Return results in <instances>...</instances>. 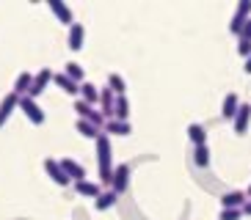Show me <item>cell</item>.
I'll use <instances>...</instances> for the list:
<instances>
[{"mask_svg": "<svg viewBox=\"0 0 251 220\" xmlns=\"http://www.w3.org/2000/svg\"><path fill=\"white\" fill-rule=\"evenodd\" d=\"M94 143H97V168H100V182L111 184V176H113V149H111V138L100 132V138H97Z\"/></svg>", "mask_w": 251, "mask_h": 220, "instance_id": "1", "label": "cell"}, {"mask_svg": "<svg viewBox=\"0 0 251 220\" xmlns=\"http://www.w3.org/2000/svg\"><path fill=\"white\" fill-rule=\"evenodd\" d=\"M17 110H23L25 113V118H28L30 124H36V127H42L45 124V110H42V105L36 102V99H30V96H20V105H17Z\"/></svg>", "mask_w": 251, "mask_h": 220, "instance_id": "2", "label": "cell"}, {"mask_svg": "<svg viewBox=\"0 0 251 220\" xmlns=\"http://www.w3.org/2000/svg\"><path fill=\"white\" fill-rule=\"evenodd\" d=\"M75 113H77V118H80V121H89V124L97 127V130H102V127H105L102 113H100L94 105L83 102V99H75Z\"/></svg>", "mask_w": 251, "mask_h": 220, "instance_id": "3", "label": "cell"}, {"mask_svg": "<svg viewBox=\"0 0 251 220\" xmlns=\"http://www.w3.org/2000/svg\"><path fill=\"white\" fill-rule=\"evenodd\" d=\"M249 20H251V0H240V3H237V8H235V14H232V20H229V30L237 36Z\"/></svg>", "mask_w": 251, "mask_h": 220, "instance_id": "4", "label": "cell"}, {"mask_svg": "<svg viewBox=\"0 0 251 220\" xmlns=\"http://www.w3.org/2000/svg\"><path fill=\"white\" fill-rule=\"evenodd\" d=\"M127 184H130V165H127V162H119V165H113V176H111V190L122 196V193L127 190Z\"/></svg>", "mask_w": 251, "mask_h": 220, "instance_id": "5", "label": "cell"}, {"mask_svg": "<svg viewBox=\"0 0 251 220\" xmlns=\"http://www.w3.org/2000/svg\"><path fill=\"white\" fill-rule=\"evenodd\" d=\"M52 83V72L50 69H39L36 74H33V83H30V91H28V96L30 99H39V96L47 91V86Z\"/></svg>", "mask_w": 251, "mask_h": 220, "instance_id": "6", "label": "cell"}, {"mask_svg": "<svg viewBox=\"0 0 251 220\" xmlns=\"http://www.w3.org/2000/svg\"><path fill=\"white\" fill-rule=\"evenodd\" d=\"M45 171H47V176H50V179L58 184V187H67V184H72V179L64 174V168H61V162L55 160V157H47V160H45Z\"/></svg>", "mask_w": 251, "mask_h": 220, "instance_id": "7", "label": "cell"}, {"mask_svg": "<svg viewBox=\"0 0 251 220\" xmlns=\"http://www.w3.org/2000/svg\"><path fill=\"white\" fill-rule=\"evenodd\" d=\"M47 8H50L52 14H55V20L58 22H64V25H72L75 22V14H72V8L67 6V3H64V0H47Z\"/></svg>", "mask_w": 251, "mask_h": 220, "instance_id": "8", "label": "cell"}, {"mask_svg": "<svg viewBox=\"0 0 251 220\" xmlns=\"http://www.w3.org/2000/svg\"><path fill=\"white\" fill-rule=\"evenodd\" d=\"M249 121H251V105L240 102V108H237L235 118H232V127H235L237 135H246V132H249Z\"/></svg>", "mask_w": 251, "mask_h": 220, "instance_id": "9", "label": "cell"}, {"mask_svg": "<svg viewBox=\"0 0 251 220\" xmlns=\"http://www.w3.org/2000/svg\"><path fill=\"white\" fill-rule=\"evenodd\" d=\"M58 162H61V168H64V174H67L72 182H80V179H86V168H83V162L72 160V157H64V160H58Z\"/></svg>", "mask_w": 251, "mask_h": 220, "instance_id": "10", "label": "cell"}, {"mask_svg": "<svg viewBox=\"0 0 251 220\" xmlns=\"http://www.w3.org/2000/svg\"><path fill=\"white\" fill-rule=\"evenodd\" d=\"M17 105H20V96L11 94V91L0 99V127H6V121L11 118V113L17 110Z\"/></svg>", "mask_w": 251, "mask_h": 220, "instance_id": "11", "label": "cell"}, {"mask_svg": "<svg viewBox=\"0 0 251 220\" xmlns=\"http://www.w3.org/2000/svg\"><path fill=\"white\" fill-rule=\"evenodd\" d=\"M83 39H86V28H83V22H72V25H69V36H67V47L72 52H77L83 47Z\"/></svg>", "mask_w": 251, "mask_h": 220, "instance_id": "12", "label": "cell"}, {"mask_svg": "<svg viewBox=\"0 0 251 220\" xmlns=\"http://www.w3.org/2000/svg\"><path fill=\"white\" fill-rule=\"evenodd\" d=\"M249 201L243 190H229L221 196V209H243V204Z\"/></svg>", "mask_w": 251, "mask_h": 220, "instance_id": "13", "label": "cell"}, {"mask_svg": "<svg viewBox=\"0 0 251 220\" xmlns=\"http://www.w3.org/2000/svg\"><path fill=\"white\" fill-rule=\"evenodd\" d=\"M130 132H133L130 121H116V118L105 121V127H102V135H119V138H125V135H130Z\"/></svg>", "mask_w": 251, "mask_h": 220, "instance_id": "14", "label": "cell"}, {"mask_svg": "<svg viewBox=\"0 0 251 220\" xmlns=\"http://www.w3.org/2000/svg\"><path fill=\"white\" fill-rule=\"evenodd\" d=\"M237 108H240V96L235 94V91H229L226 96H224V105H221V116L226 118V121H232L237 113Z\"/></svg>", "mask_w": 251, "mask_h": 220, "instance_id": "15", "label": "cell"}, {"mask_svg": "<svg viewBox=\"0 0 251 220\" xmlns=\"http://www.w3.org/2000/svg\"><path fill=\"white\" fill-rule=\"evenodd\" d=\"M52 80H55V86H58L61 91H64V94L75 96V99H77V96H80V86H77V83H72V80H69V77H67V74H64V72L52 74Z\"/></svg>", "mask_w": 251, "mask_h": 220, "instance_id": "16", "label": "cell"}, {"mask_svg": "<svg viewBox=\"0 0 251 220\" xmlns=\"http://www.w3.org/2000/svg\"><path fill=\"white\" fill-rule=\"evenodd\" d=\"M30 83H33V74H30V72H20V74H17V80H14V86H11V94H17V96H28Z\"/></svg>", "mask_w": 251, "mask_h": 220, "instance_id": "17", "label": "cell"}, {"mask_svg": "<svg viewBox=\"0 0 251 220\" xmlns=\"http://www.w3.org/2000/svg\"><path fill=\"white\" fill-rule=\"evenodd\" d=\"M77 99H83V102H89V105H94V108H97V102H100V88H97L94 83L83 80L80 83V96H77Z\"/></svg>", "mask_w": 251, "mask_h": 220, "instance_id": "18", "label": "cell"}, {"mask_svg": "<svg viewBox=\"0 0 251 220\" xmlns=\"http://www.w3.org/2000/svg\"><path fill=\"white\" fill-rule=\"evenodd\" d=\"M116 201H119V193H113V190H102L100 196L94 198V206H97V212H105V209L116 206Z\"/></svg>", "mask_w": 251, "mask_h": 220, "instance_id": "19", "label": "cell"}, {"mask_svg": "<svg viewBox=\"0 0 251 220\" xmlns=\"http://www.w3.org/2000/svg\"><path fill=\"white\" fill-rule=\"evenodd\" d=\"M72 184H75V190L80 193V196H86V198H97L100 193H102L100 190V184L91 182V179H80V182H72Z\"/></svg>", "mask_w": 251, "mask_h": 220, "instance_id": "20", "label": "cell"}, {"mask_svg": "<svg viewBox=\"0 0 251 220\" xmlns=\"http://www.w3.org/2000/svg\"><path fill=\"white\" fill-rule=\"evenodd\" d=\"M64 74H67L72 83H77V86L86 80V72H83V66L77 64V61H67V64H64Z\"/></svg>", "mask_w": 251, "mask_h": 220, "instance_id": "21", "label": "cell"}, {"mask_svg": "<svg viewBox=\"0 0 251 220\" xmlns=\"http://www.w3.org/2000/svg\"><path fill=\"white\" fill-rule=\"evenodd\" d=\"M188 138H191L193 146H204V143H207V130L193 121V124H188Z\"/></svg>", "mask_w": 251, "mask_h": 220, "instance_id": "22", "label": "cell"}, {"mask_svg": "<svg viewBox=\"0 0 251 220\" xmlns=\"http://www.w3.org/2000/svg\"><path fill=\"white\" fill-rule=\"evenodd\" d=\"M108 88H111L116 96H125V91H127V80L122 77L119 72H111L108 74Z\"/></svg>", "mask_w": 251, "mask_h": 220, "instance_id": "23", "label": "cell"}, {"mask_svg": "<svg viewBox=\"0 0 251 220\" xmlns=\"http://www.w3.org/2000/svg\"><path fill=\"white\" fill-rule=\"evenodd\" d=\"M127 116H130V99H127V96H116L113 118H116V121H127Z\"/></svg>", "mask_w": 251, "mask_h": 220, "instance_id": "24", "label": "cell"}, {"mask_svg": "<svg viewBox=\"0 0 251 220\" xmlns=\"http://www.w3.org/2000/svg\"><path fill=\"white\" fill-rule=\"evenodd\" d=\"M193 162L199 165V168H207L210 165V146H193Z\"/></svg>", "mask_w": 251, "mask_h": 220, "instance_id": "25", "label": "cell"}, {"mask_svg": "<svg viewBox=\"0 0 251 220\" xmlns=\"http://www.w3.org/2000/svg\"><path fill=\"white\" fill-rule=\"evenodd\" d=\"M77 132H80L83 138H89V140H97V138H100V132H102V130H97L94 124H89V121H80V118H77Z\"/></svg>", "mask_w": 251, "mask_h": 220, "instance_id": "26", "label": "cell"}, {"mask_svg": "<svg viewBox=\"0 0 251 220\" xmlns=\"http://www.w3.org/2000/svg\"><path fill=\"white\" fill-rule=\"evenodd\" d=\"M243 218V209H221L218 220H240Z\"/></svg>", "mask_w": 251, "mask_h": 220, "instance_id": "27", "label": "cell"}, {"mask_svg": "<svg viewBox=\"0 0 251 220\" xmlns=\"http://www.w3.org/2000/svg\"><path fill=\"white\" fill-rule=\"evenodd\" d=\"M237 52H240L243 58H249V55H251V42H243V39H237Z\"/></svg>", "mask_w": 251, "mask_h": 220, "instance_id": "28", "label": "cell"}, {"mask_svg": "<svg viewBox=\"0 0 251 220\" xmlns=\"http://www.w3.org/2000/svg\"><path fill=\"white\" fill-rule=\"evenodd\" d=\"M237 39H243V42H251V20L243 25V30L237 33Z\"/></svg>", "mask_w": 251, "mask_h": 220, "instance_id": "29", "label": "cell"}, {"mask_svg": "<svg viewBox=\"0 0 251 220\" xmlns=\"http://www.w3.org/2000/svg\"><path fill=\"white\" fill-rule=\"evenodd\" d=\"M243 72H246V74H251V55L246 58V64H243Z\"/></svg>", "mask_w": 251, "mask_h": 220, "instance_id": "30", "label": "cell"}, {"mask_svg": "<svg viewBox=\"0 0 251 220\" xmlns=\"http://www.w3.org/2000/svg\"><path fill=\"white\" fill-rule=\"evenodd\" d=\"M243 215H251V201H246V204H243Z\"/></svg>", "mask_w": 251, "mask_h": 220, "instance_id": "31", "label": "cell"}, {"mask_svg": "<svg viewBox=\"0 0 251 220\" xmlns=\"http://www.w3.org/2000/svg\"><path fill=\"white\" fill-rule=\"evenodd\" d=\"M243 193H246V198L251 201V184H249V190H243Z\"/></svg>", "mask_w": 251, "mask_h": 220, "instance_id": "32", "label": "cell"}]
</instances>
